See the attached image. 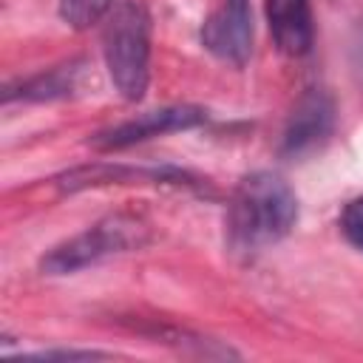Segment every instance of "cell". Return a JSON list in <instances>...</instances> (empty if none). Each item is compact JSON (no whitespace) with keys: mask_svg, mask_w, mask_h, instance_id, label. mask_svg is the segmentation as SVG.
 <instances>
[{"mask_svg":"<svg viewBox=\"0 0 363 363\" xmlns=\"http://www.w3.org/2000/svg\"><path fill=\"white\" fill-rule=\"evenodd\" d=\"M20 357H37V360H96V357H111L108 352H94V349H45L34 354H20Z\"/></svg>","mask_w":363,"mask_h":363,"instance_id":"11","label":"cell"},{"mask_svg":"<svg viewBox=\"0 0 363 363\" xmlns=\"http://www.w3.org/2000/svg\"><path fill=\"white\" fill-rule=\"evenodd\" d=\"M298 221V196L272 170L247 173L227 201V247L233 255L252 258L284 241Z\"/></svg>","mask_w":363,"mask_h":363,"instance_id":"1","label":"cell"},{"mask_svg":"<svg viewBox=\"0 0 363 363\" xmlns=\"http://www.w3.org/2000/svg\"><path fill=\"white\" fill-rule=\"evenodd\" d=\"M340 233L343 238L363 252V196L352 199L340 213Z\"/></svg>","mask_w":363,"mask_h":363,"instance_id":"10","label":"cell"},{"mask_svg":"<svg viewBox=\"0 0 363 363\" xmlns=\"http://www.w3.org/2000/svg\"><path fill=\"white\" fill-rule=\"evenodd\" d=\"M335 128V102L326 91L309 88L292 108L284 136H281V153L289 159H301L315 153Z\"/></svg>","mask_w":363,"mask_h":363,"instance_id":"6","label":"cell"},{"mask_svg":"<svg viewBox=\"0 0 363 363\" xmlns=\"http://www.w3.org/2000/svg\"><path fill=\"white\" fill-rule=\"evenodd\" d=\"M267 20L275 45L286 57H303L312 48L309 0H267Z\"/></svg>","mask_w":363,"mask_h":363,"instance_id":"8","label":"cell"},{"mask_svg":"<svg viewBox=\"0 0 363 363\" xmlns=\"http://www.w3.org/2000/svg\"><path fill=\"white\" fill-rule=\"evenodd\" d=\"M88 77V62L85 60H68L62 65L45 68L28 79H20L17 85H9L3 99H23V102H54V99H68L74 96Z\"/></svg>","mask_w":363,"mask_h":363,"instance_id":"7","label":"cell"},{"mask_svg":"<svg viewBox=\"0 0 363 363\" xmlns=\"http://www.w3.org/2000/svg\"><path fill=\"white\" fill-rule=\"evenodd\" d=\"M102 57L116 94L139 102L150 82V11L145 0H122L108 14Z\"/></svg>","mask_w":363,"mask_h":363,"instance_id":"2","label":"cell"},{"mask_svg":"<svg viewBox=\"0 0 363 363\" xmlns=\"http://www.w3.org/2000/svg\"><path fill=\"white\" fill-rule=\"evenodd\" d=\"M201 122H207V111L201 105H190V102L162 105V108L136 113L133 119H125L119 125L99 130L96 136H91V145L96 150H125V147H133V145L147 142L153 136L199 128Z\"/></svg>","mask_w":363,"mask_h":363,"instance_id":"4","label":"cell"},{"mask_svg":"<svg viewBox=\"0 0 363 363\" xmlns=\"http://www.w3.org/2000/svg\"><path fill=\"white\" fill-rule=\"evenodd\" d=\"M145 241H147V224L145 221H139L136 216L113 213V216L94 221L82 233L60 241L57 247H51L40 258V269L45 275H71V272L94 267L105 258L130 252V250L142 247Z\"/></svg>","mask_w":363,"mask_h":363,"instance_id":"3","label":"cell"},{"mask_svg":"<svg viewBox=\"0 0 363 363\" xmlns=\"http://www.w3.org/2000/svg\"><path fill=\"white\" fill-rule=\"evenodd\" d=\"M201 45L216 60L241 68L252 54L250 0H218L201 23Z\"/></svg>","mask_w":363,"mask_h":363,"instance_id":"5","label":"cell"},{"mask_svg":"<svg viewBox=\"0 0 363 363\" xmlns=\"http://www.w3.org/2000/svg\"><path fill=\"white\" fill-rule=\"evenodd\" d=\"M57 9L68 28L85 31L113 11V0H57Z\"/></svg>","mask_w":363,"mask_h":363,"instance_id":"9","label":"cell"}]
</instances>
